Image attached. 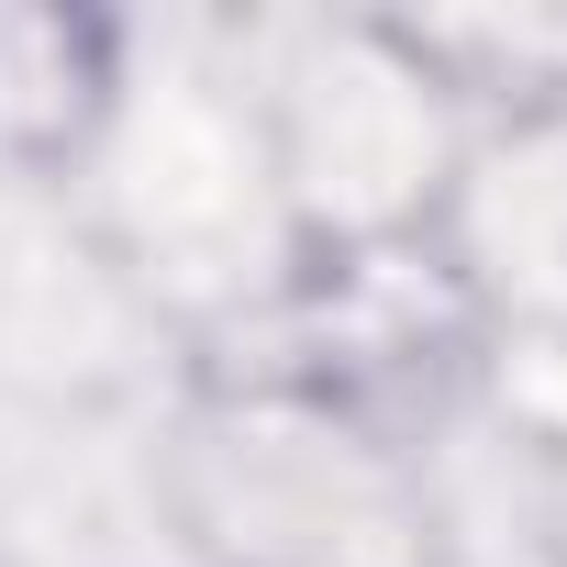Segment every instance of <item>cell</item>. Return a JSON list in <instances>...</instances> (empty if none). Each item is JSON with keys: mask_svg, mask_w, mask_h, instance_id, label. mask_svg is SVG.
<instances>
[{"mask_svg": "<svg viewBox=\"0 0 567 567\" xmlns=\"http://www.w3.org/2000/svg\"><path fill=\"white\" fill-rule=\"evenodd\" d=\"M156 512L189 567H456L423 445L290 368H189L156 434Z\"/></svg>", "mask_w": 567, "mask_h": 567, "instance_id": "6da1fadb", "label": "cell"}, {"mask_svg": "<svg viewBox=\"0 0 567 567\" xmlns=\"http://www.w3.org/2000/svg\"><path fill=\"white\" fill-rule=\"evenodd\" d=\"M245 112L301 267L423 245L456 200L478 112L401 12H301L245 45Z\"/></svg>", "mask_w": 567, "mask_h": 567, "instance_id": "7a4b0ae2", "label": "cell"}, {"mask_svg": "<svg viewBox=\"0 0 567 567\" xmlns=\"http://www.w3.org/2000/svg\"><path fill=\"white\" fill-rule=\"evenodd\" d=\"M101 189V267L189 334L267 323L301 278V245L278 223L245 79H123V112L101 156L79 167Z\"/></svg>", "mask_w": 567, "mask_h": 567, "instance_id": "3957f363", "label": "cell"}, {"mask_svg": "<svg viewBox=\"0 0 567 567\" xmlns=\"http://www.w3.org/2000/svg\"><path fill=\"white\" fill-rule=\"evenodd\" d=\"M434 256L467 290L489 357L567 379V101L478 123L456 200L434 223Z\"/></svg>", "mask_w": 567, "mask_h": 567, "instance_id": "277c9868", "label": "cell"}, {"mask_svg": "<svg viewBox=\"0 0 567 567\" xmlns=\"http://www.w3.org/2000/svg\"><path fill=\"white\" fill-rule=\"evenodd\" d=\"M134 34L90 0H0V178H79L123 112Z\"/></svg>", "mask_w": 567, "mask_h": 567, "instance_id": "5b68a950", "label": "cell"}]
</instances>
